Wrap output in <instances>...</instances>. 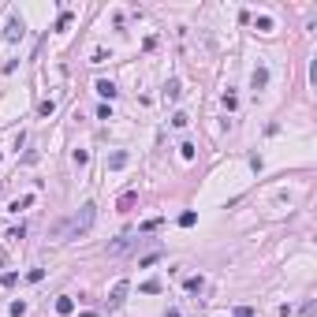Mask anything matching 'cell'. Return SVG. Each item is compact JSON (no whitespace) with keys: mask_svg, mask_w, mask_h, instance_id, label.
<instances>
[{"mask_svg":"<svg viewBox=\"0 0 317 317\" xmlns=\"http://www.w3.org/2000/svg\"><path fill=\"white\" fill-rule=\"evenodd\" d=\"M235 317H254V310H250V306H239V310H235Z\"/></svg>","mask_w":317,"mask_h":317,"instance_id":"484cf974","label":"cell"},{"mask_svg":"<svg viewBox=\"0 0 317 317\" xmlns=\"http://www.w3.org/2000/svg\"><path fill=\"white\" fill-rule=\"evenodd\" d=\"M172 123H176V127H187L190 116H187V112H176V116H172Z\"/></svg>","mask_w":317,"mask_h":317,"instance_id":"5bb4252c","label":"cell"},{"mask_svg":"<svg viewBox=\"0 0 317 317\" xmlns=\"http://www.w3.org/2000/svg\"><path fill=\"white\" fill-rule=\"evenodd\" d=\"M201 287H205V280H201V276H190V280H187V291H190V295H198Z\"/></svg>","mask_w":317,"mask_h":317,"instance_id":"8fae6325","label":"cell"},{"mask_svg":"<svg viewBox=\"0 0 317 317\" xmlns=\"http://www.w3.org/2000/svg\"><path fill=\"white\" fill-rule=\"evenodd\" d=\"M179 93H183V82H179V79H168V86H165V97H168V101H179Z\"/></svg>","mask_w":317,"mask_h":317,"instance_id":"9c48e42d","label":"cell"},{"mask_svg":"<svg viewBox=\"0 0 317 317\" xmlns=\"http://www.w3.org/2000/svg\"><path fill=\"white\" fill-rule=\"evenodd\" d=\"M194 220H198L194 213H183V217H179V228H194Z\"/></svg>","mask_w":317,"mask_h":317,"instance_id":"2e32d148","label":"cell"},{"mask_svg":"<svg viewBox=\"0 0 317 317\" xmlns=\"http://www.w3.org/2000/svg\"><path fill=\"white\" fill-rule=\"evenodd\" d=\"M179 153H183V161H194V146H190V142H183V146H179Z\"/></svg>","mask_w":317,"mask_h":317,"instance_id":"ac0fdd59","label":"cell"},{"mask_svg":"<svg viewBox=\"0 0 317 317\" xmlns=\"http://www.w3.org/2000/svg\"><path fill=\"white\" fill-rule=\"evenodd\" d=\"M23 34H26L23 19H19V15H8V30H4V41H19Z\"/></svg>","mask_w":317,"mask_h":317,"instance_id":"3957f363","label":"cell"},{"mask_svg":"<svg viewBox=\"0 0 317 317\" xmlns=\"http://www.w3.org/2000/svg\"><path fill=\"white\" fill-rule=\"evenodd\" d=\"M93 220H97V205L86 201V205H79V213H75V217H67L64 224L52 228V239H79V235H86L93 228Z\"/></svg>","mask_w":317,"mask_h":317,"instance_id":"6da1fadb","label":"cell"},{"mask_svg":"<svg viewBox=\"0 0 317 317\" xmlns=\"http://www.w3.org/2000/svg\"><path fill=\"white\" fill-rule=\"evenodd\" d=\"M26 235V228L23 224H19V228H12V232H8V239H12V243H19V239H23Z\"/></svg>","mask_w":317,"mask_h":317,"instance_id":"9a60e30c","label":"cell"},{"mask_svg":"<svg viewBox=\"0 0 317 317\" xmlns=\"http://www.w3.org/2000/svg\"><path fill=\"white\" fill-rule=\"evenodd\" d=\"M30 201H34V198H19V201H12V213H19V209H26Z\"/></svg>","mask_w":317,"mask_h":317,"instance_id":"cb8c5ba5","label":"cell"},{"mask_svg":"<svg viewBox=\"0 0 317 317\" xmlns=\"http://www.w3.org/2000/svg\"><path fill=\"white\" fill-rule=\"evenodd\" d=\"M257 30H273V19H269V15H257Z\"/></svg>","mask_w":317,"mask_h":317,"instance_id":"ffe728a7","label":"cell"},{"mask_svg":"<svg viewBox=\"0 0 317 317\" xmlns=\"http://www.w3.org/2000/svg\"><path fill=\"white\" fill-rule=\"evenodd\" d=\"M67 23H71V12H64L60 19H56V30H67Z\"/></svg>","mask_w":317,"mask_h":317,"instance_id":"44dd1931","label":"cell"},{"mask_svg":"<svg viewBox=\"0 0 317 317\" xmlns=\"http://www.w3.org/2000/svg\"><path fill=\"white\" fill-rule=\"evenodd\" d=\"M127 161H131V157L120 149V153H112V157H109V168H112V172H120V168H127Z\"/></svg>","mask_w":317,"mask_h":317,"instance_id":"30bf717a","label":"cell"},{"mask_svg":"<svg viewBox=\"0 0 317 317\" xmlns=\"http://www.w3.org/2000/svg\"><path fill=\"white\" fill-rule=\"evenodd\" d=\"M97 93H101V97H109V101H112V97H116L120 90H116V82H109V79H97Z\"/></svg>","mask_w":317,"mask_h":317,"instance_id":"ba28073f","label":"cell"},{"mask_svg":"<svg viewBox=\"0 0 317 317\" xmlns=\"http://www.w3.org/2000/svg\"><path fill=\"white\" fill-rule=\"evenodd\" d=\"M19 284V273H4L0 276V287H15Z\"/></svg>","mask_w":317,"mask_h":317,"instance_id":"7c38bea8","label":"cell"},{"mask_svg":"<svg viewBox=\"0 0 317 317\" xmlns=\"http://www.w3.org/2000/svg\"><path fill=\"white\" fill-rule=\"evenodd\" d=\"M157 261H161V254H146V257H142V261H138V265H142V269H146V265H157Z\"/></svg>","mask_w":317,"mask_h":317,"instance_id":"d4e9b609","label":"cell"},{"mask_svg":"<svg viewBox=\"0 0 317 317\" xmlns=\"http://www.w3.org/2000/svg\"><path fill=\"white\" fill-rule=\"evenodd\" d=\"M56 313H60V317L75 313V299H71V295H60V299H56Z\"/></svg>","mask_w":317,"mask_h":317,"instance_id":"8992f818","label":"cell"},{"mask_svg":"<svg viewBox=\"0 0 317 317\" xmlns=\"http://www.w3.org/2000/svg\"><path fill=\"white\" fill-rule=\"evenodd\" d=\"M131 246H134V235H123V239H116V243L109 246V254L116 257V254H123V250H131Z\"/></svg>","mask_w":317,"mask_h":317,"instance_id":"52a82bcc","label":"cell"},{"mask_svg":"<svg viewBox=\"0 0 317 317\" xmlns=\"http://www.w3.org/2000/svg\"><path fill=\"white\" fill-rule=\"evenodd\" d=\"M127 291H131V284H127V280H116V284H112V291H109V306H112V310H116V306H123Z\"/></svg>","mask_w":317,"mask_h":317,"instance_id":"7a4b0ae2","label":"cell"},{"mask_svg":"<svg viewBox=\"0 0 317 317\" xmlns=\"http://www.w3.org/2000/svg\"><path fill=\"white\" fill-rule=\"evenodd\" d=\"M142 291H146V295H157L161 284H157V280H146V284H142Z\"/></svg>","mask_w":317,"mask_h":317,"instance_id":"e0dca14e","label":"cell"},{"mask_svg":"<svg viewBox=\"0 0 317 317\" xmlns=\"http://www.w3.org/2000/svg\"><path fill=\"white\" fill-rule=\"evenodd\" d=\"M8 310H12V317H23V313H26V302H12Z\"/></svg>","mask_w":317,"mask_h":317,"instance_id":"d6986e66","label":"cell"},{"mask_svg":"<svg viewBox=\"0 0 317 317\" xmlns=\"http://www.w3.org/2000/svg\"><path fill=\"white\" fill-rule=\"evenodd\" d=\"M134 205H138V190H127V194H120V201H116L120 213H127V209H134Z\"/></svg>","mask_w":317,"mask_h":317,"instance_id":"277c9868","label":"cell"},{"mask_svg":"<svg viewBox=\"0 0 317 317\" xmlns=\"http://www.w3.org/2000/svg\"><path fill=\"white\" fill-rule=\"evenodd\" d=\"M250 86H254V90H265V86H269V67H254Z\"/></svg>","mask_w":317,"mask_h":317,"instance_id":"5b68a950","label":"cell"},{"mask_svg":"<svg viewBox=\"0 0 317 317\" xmlns=\"http://www.w3.org/2000/svg\"><path fill=\"white\" fill-rule=\"evenodd\" d=\"M41 276H45V269H30V273H26V280H30V284H37Z\"/></svg>","mask_w":317,"mask_h":317,"instance_id":"603a6c76","label":"cell"},{"mask_svg":"<svg viewBox=\"0 0 317 317\" xmlns=\"http://www.w3.org/2000/svg\"><path fill=\"white\" fill-rule=\"evenodd\" d=\"M82 317H97V313H93V310H86V313H82Z\"/></svg>","mask_w":317,"mask_h":317,"instance_id":"4316f807","label":"cell"},{"mask_svg":"<svg viewBox=\"0 0 317 317\" xmlns=\"http://www.w3.org/2000/svg\"><path fill=\"white\" fill-rule=\"evenodd\" d=\"M37 112H41V116H52V112H56V101H41V104H37Z\"/></svg>","mask_w":317,"mask_h":317,"instance_id":"4fadbf2b","label":"cell"},{"mask_svg":"<svg viewBox=\"0 0 317 317\" xmlns=\"http://www.w3.org/2000/svg\"><path fill=\"white\" fill-rule=\"evenodd\" d=\"M86 161H90V153H86V149H75V165H79V168H82V165H86Z\"/></svg>","mask_w":317,"mask_h":317,"instance_id":"7402d4cb","label":"cell"}]
</instances>
